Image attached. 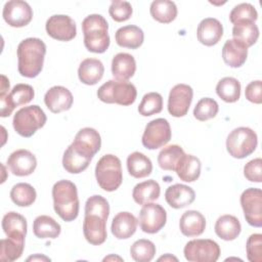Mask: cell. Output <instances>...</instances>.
Returning <instances> with one entry per match:
<instances>
[{
    "instance_id": "obj_1",
    "label": "cell",
    "mask_w": 262,
    "mask_h": 262,
    "mask_svg": "<svg viewBox=\"0 0 262 262\" xmlns=\"http://www.w3.org/2000/svg\"><path fill=\"white\" fill-rule=\"evenodd\" d=\"M110 215V205L106 199L99 194L87 199L83 221V233L86 241L94 246L103 244L107 237L106 221Z\"/></svg>"
},
{
    "instance_id": "obj_2",
    "label": "cell",
    "mask_w": 262,
    "mask_h": 262,
    "mask_svg": "<svg viewBox=\"0 0 262 262\" xmlns=\"http://www.w3.org/2000/svg\"><path fill=\"white\" fill-rule=\"evenodd\" d=\"M46 45L39 38H27L17 46V70L26 78L37 77L44 63Z\"/></svg>"
},
{
    "instance_id": "obj_3",
    "label": "cell",
    "mask_w": 262,
    "mask_h": 262,
    "mask_svg": "<svg viewBox=\"0 0 262 262\" xmlns=\"http://www.w3.org/2000/svg\"><path fill=\"white\" fill-rule=\"evenodd\" d=\"M52 199L54 211L63 221L70 222L78 217L80 203L75 183L66 179L54 183Z\"/></svg>"
},
{
    "instance_id": "obj_4",
    "label": "cell",
    "mask_w": 262,
    "mask_h": 262,
    "mask_svg": "<svg viewBox=\"0 0 262 262\" xmlns=\"http://www.w3.org/2000/svg\"><path fill=\"white\" fill-rule=\"evenodd\" d=\"M84 45L94 53H103L110 46L108 24L100 14H89L82 21Z\"/></svg>"
},
{
    "instance_id": "obj_5",
    "label": "cell",
    "mask_w": 262,
    "mask_h": 262,
    "mask_svg": "<svg viewBox=\"0 0 262 262\" xmlns=\"http://www.w3.org/2000/svg\"><path fill=\"white\" fill-rule=\"evenodd\" d=\"M95 177L98 185L105 191H115L123 181L121 161L117 156H102L95 167Z\"/></svg>"
},
{
    "instance_id": "obj_6",
    "label": "cell",
    "mask_w": 262,
    "mask_h": 262,
    "mask_svg": "<svg viewBox=\"0 0 262 262\" xmlns=\"http://www.w3.org/2000/svg\"><path fill=\"white\" fill-rule=\"evenodd\" d=\"M136 96V87L127 81L108 80L97 90V97L105 103L130 105L134 103Z\"/></svg>"
},
{
    "instance_id": "obj_7",
    "label": "cell",
    "mask_w": 262,
    "mask_h": 262,
    "mask_svg": "<svg viewBox=\"0 0 262 262\" xmlns=\"http://www.w3.org/2000/svg\"><path fill=\"white\" fill-rule=\"evenodd\" d=\"M47 121L44 111L39 105H29L18 110L13 117L12 125L15 132L23 137H31L42 128Z\"/></svg>"
},
{
    "instance_id": "obj_8",
    "label": "cell",
    "mask_w": 262,
    "mask_h": 262,
    "mask_svg": "<svg viewBox=\"0 0 262 262\" xmlns=\"http://www.w3.org/2000/svg\"><path fill=\"white\" fill-rule=\"evenodd\" d=\"M258 144L256 132L249 127H237L227 136L226 149L235 159H245L253 154Z\"/></svg>"
},
{
    "instance_id": "obj_9",
    "label": "cell",
    "mask_w": 262,
    "mask_h": 262,
    "mask_svg": "<svg viewBox=\"0 0 262 262\" xmlns=\"http://www.w3.org/2000/svg\"><path fill=\"white\" fill-rule=\"evenodd\" d=\"M183 254L190 262H215L220 256V247L213 239L196 238L186 243Z\"/></svg>"
},
{
    "instance_id": "obj_10",
    "label": "cell",
    "mask_w": 262,
    "mask_h": 262,
    "mask_svg": "<svg viewBox=\"0 0 262 262\" xmlns=\"http://www.w3.org/2000/svg\"><path fill=\"white\" fill-rule=\"evenodd\" d=\"M171 127L164 118L151 120L145 126L141 142L147 149H157L166 145L171 139Z\"/></svg>"
},
{
    "instance_id": "obj_11",
    "label": "cell",
    "mask_w": 262,
    "mask_h": 262,
    "mask_svg": "<svg viewBox=\"0 0 262 262\" xmlns=\"http://www.w3.org/2000/svg\"><path fill=\"white\" fill-rule=\"evenodd\" d=\"M241 206L246 221L254 227L262 226V191L260 188L250 187L241 195Z\"/></svg>"
},
{
    "instance_id": "obj_12",
    "label": "cell",
    "mask_w": 262,
    "mask_h": 262,
    "mask_svg": "<svg viewBox=\"0 0 262 262\" xmlns=\"http://www.w3.org/2000/svg\"><path fill=\"white\" fill-rule=\"evenodd\" d=\"M70 146L75 152L91 161L100 149L101 138L98 131L90 127H85L78 131Z\"/></svg>"
},
{
    "instance_id": "obj_13",
    "label": "cell",
    "mask_w": 262,
    "mask_h": 262,
    "mask_svg": "<svg viewBox=\"0 0 262 262\" xmlns=\"http://www.w3.org/2000/svg\"><path fill=\"white\" fill-rule=\"evenodd\" d=\"M138 222L143 232L150 234L157 233L167 222L166 210L159 204H145L139 212Z\"/></svg>"
},
{
    "instance_id": "obj_14",
    "label": "cell",
    "mask_w": 262,
    "mask_h": 262,
    "mask_svg": "<svg viewBox=\"0 0 262 262\" xmlns=\"http://www.w3.org/2000/svg\"><path fill=\"white\" fill-rule=\"evenodd\" d=\"M34 96L35 91L31 85L21 83L16 84L9 93L5 94L4 96H0V116L2 118L10 116L16 106L29 103L34 98Z\"/></svg>"
},
{
    "instance_id": "obj_15",
    "label": "cell",
    "mask_w": 262,
    "mask_h": 262,
    "mask_svg": "<svg viewBox=\"0 0 262 262\" xmlns=\"http://www.w3.org/2000/svg\"><path fill=\"white\" fill-rule=\"evenodd\" d=\"M193 97V90L189 85L177 84L169 93L168 112L175 118L184 117L189 110Z\"/></svg>"
},
{
    "instance_id": "obj_16",
    "label": "cell",
    "mask_w": 262,
    "mask_h": 262,
    "mask_svg": "<svg viewBox=\"0 0 262 262\" xmlns=\"http://www.w3.org/2000/svg\"><path fill=\"white\" fill-rule=\"evenodd\" d=\"M2 16L10 27L21 28L31 23L33 10L26 1L10 0L4 4Z\"/></svg>"
},
{
    "instance_id": "obj_17",
    "label": "cell",
    "mask_w": 262,
    "mask_h": 262,
    "mask_svg": "<svg viewBox=\"0 0 262 262\" xmlns=\"http://www.w3.org/2000/svg\"><path fill=\"white\" fill-rule=\"evenodd\" d=\"M47 34L57 41H71L77 35L74 19L66 14H54L50 16L45 25Z\"/></svg>"
},
{
    "instance_id": "obj_18",
    "label": "cell",
    "mask_w": 262,
    "mask_h": 262,
    "mask_svg": "<svg viewBox=\"0 0 262 262\" xmlns=\"http://www.w3.org/2000/svg\"><path fill=\"white\" fill-rule=\"evenodd\" d=\"M7 166L11 173L16 176H29L37 167V159L28 149H17L7 158Z\"/></svg>"
},
{
    "instance_id": "obj_19",
    "label": "cell",
    "mask_w": 262,
    "mask_h": 262,
    "mask_svg": "<svg viewBox=\"0 0 262 262\" xmlns=\"http://www.w3.org/2000/svg\"><path fill=\"white\" fill-rule=\"evenodd\" d=\"M73 101L72 92L63 86H53L44 95V102L47 108L54 114L70 110Z\"/></svg>"
},
{
    "instance_id": "obj_20",
    "label": "cell",
    "mask_w": 262,
    "mask_h": 262,
    "mask_svg": "<svg viewBox=\"0 0 262 262\" xmlns=\"http://www.w3.org/2000/svg\"><path fill=\"white\" fill-rule=\"evenodd\" d=\"M196 36L205 46L216 45L223 36L222 24L214 17L204 18L198 26Z\"/></svg>"
},
{
    "instance_id": "obj_21",
    "label": "cell",
    "mask_w": 262,
    "mask_h": 262,
    "mask_svg": "<svg viewBox=\"0 0 262 262\" xmlns=\"http://www.w3.org/2000/svg\"><path fill=\"white\" fill-rule=\"evenodd\" d=\"M195 199L194 190L185 184L176 183L169 186L165 192L167 204L174 209H182L192 204Z\"/></svg>"
},
{
    "instance_id": "obj_22",
    "label": "cell",
    "mask_w": 262,
    "mask_h": 262,
    "mask_svg": "<svg viewBox=\"0 0 262 262\" xmlns=\"http://www.w3.org/2000/svg\"><path fill=\"white\" fill-rule=\"evenodd\" d=\"M137 224L138 220L133 214L129 212H120L112 221V233L118 239H127L135 233Z\"/></svg>"
},
{
    "instance_id": "obj_23",
    "label": "cell",
    "mask_w": 262,
    "mask_h": 262,
    "mask_svg": "<svg viewBox=\"0 0 262 262\" xmlns=\"http://www.w3.org/2000/svg\"><path fill=\"white\" fill-rule=\"evenodd\" d=\"M248 56V47L236 39L227 40L222 48V58L230 68L242 67Z\"/></svg>"
},
{
    "instance_id": "obj_24",
    "label": "cell",
    "mask_w": 262,
    "mask_h": 262,
    "mask_svg": "<svg viewBox=\"0 0 262 262\" xmlns=\"http://www.w3.org/2000/svg\"><path fill=\"white\" fill-rule=\"evenodd\" d=\"M179 228L185 236L201 235L206 228V218L199 211L188 210L180 217Z\"/></svg>"
},
{
    "instance_id": "obj_25",
    "label": "cell",
    "mask_w": 262,
    "mask_h": 262,
    "mask_svg": "<svg viewBox=\"0 0 262 262\" xmlns=\"http://www.w3.org/2000/svg\"><path fill=\"white\" fill-rule=\"evenodd\" d=\"M136 71V61L133 55L120 52L113 57L112 74L118 81H128Z\"/></svg>"
},
{
    "instance_id": "obj_26",
    "label": "cell",
    "mask_w": 262,
    "mask_h": 262,
    "mask_svg": "<svg viewBox=\"0 0 262 262\" xmlns=\"http://www.w3.org/2000/svg\"><path fill=\"white\" fill-rule=\"evenodd\" d=\"M27 228V220L23 215L11 211L3 216L2 229L7 237L25 241Z\"/></svg>"
},
{
    "instance_id": "obj_27",
    "label": "cell",
    "mask_w": 262,
    "mask_h": 262,
    "mask_svg": "<svg viewBox=\"0 0 262 262\" xmlns=\"http://www.w3.org/2000/svg\"><path fill=\"white\" fill-rule=\"evenodd\" d=\"M104 73L103 63L96 58H86L82 60L78 69L79 80L86 85H95L98 83Z\"/></svg>"
},
{
    "instance_id": "obj_28",
    "label": "cell",
    "mask_w": 262,
    "mask_h": 262,
    "mask_svg": "<svg viewBox=\"0 0 262 262\" xmlns=\"http://www.w3.org/2000/svg\"><path fill=\"white\" fill-rule=\"evenodd\" d=\"M116 42L121 47L130 49H136L143 43L144 34L143 31L134 25H128L121 27L115 34Z\"/></svg>"
},
{
    "instance_id": "obj_29",
    "label": "cell",
    "mask_w": 262,
    "mask_h": 262,
    "mask_svg": "<svg viewBox=\"0 0 262 262\" xmlns=\"http://www.w3.org/2000/svg\"><path fill=\"white\" fill-rule=\"evenodd\" d=\"M175 172L177 176L185 182H193L201 175V161L192 156L184 154L178 161Z\"/></svg>"
},
{
    "instance_id": "obj_30",
    "label": "cell",
    "mask_w": 262,
    "mask_h": 262,
    "mask_svg": "<svg viewBox=\"0 0 262 262\" xmlns=\"http://www.w3.org/2000/svg\"><path fill=\"white\" fill-rule=\"evenodd\" d=\"M215 233L223 241H233L235 239L242 230V225L239 220L233 215H222L215 223Z\"/></svg>"
},
{
    "instance_id": "obj_31",
    "label": "cell",
    "mask_w": 262,
    "mask_h": 262,
    "mask_svg": "<svg viewBox=\"0 0 262 262\" xmlns=\"http://www.w3.org/2000/svg\"><path fill=\"white\" fill-rule=\"evenodd\" d=\"M233 39L244 43L247 47L253 46L259 38V29L255 21L250 19L237 20L232 28Z\"/></svg>"
},
{
    "instance_id": "obj_32",
    "label": "cell",
    "mask_w": 262,
    "mask_h": 262,
    "mask_svg": "<svg viewBox=\"0 0 262 262\" xmlns=\"http://www.w3.org/2000/svg\"><path fill=\"white\" fill-rule=\"evenodd\" d=\"M161 193L160 184L154 180H145L136 184L132 191V196L138 205H145L159 199Z\"/></svg>"
},
{
    "instance_id": "obj_33",
    "label": "cell",
    "mask_w": 262,
    "mask_h": 262,
    "mask_svg": "<svg viewBox=\"0 0 262 262\" xmlns=\"http://www.w3.org/2000/svg\"><path fill=\"white\" fill-rule=\"evenodd\" d=\"M127 169L132 177L144 178L150 175L152 171V164L149 158L144 154L134 151L127 158Z\"/></svg>"
},
{
    "instance_id": "obj_34",
    "label": "cell",
    "mask_w": 262,
    "mask_h": 262,
    "mask_svg": "<svg viewBox=\"0 0 262 262\" xmlns=\"http://www.w3.org/2000/svg\"><path fill=\"white\" fill-rule=\"evenodd\" d=\"M61 231L59 223L47 215L38 216L33 223V232L39 238H56Z\"/></svg>"
},
{
    "instance_id": "obj_35",
    "label": "cell",
    "mask_w": 262,
    "mask_h": 262,
    "mask_svg": "<svg viewBox=\"0 0 262 262\" xmlns=\"http://www.w3.org/2000/svg\"><path fill=\"white\" fill-rule=\"evenodd\" d=\"M150 15L154 19L162 24H169L177 16V6L173 1L156 0L149 7Z\"/></svg>"
},
{
    "instance_id": "obj_36",
    "label": "cell",
    "mask_w": 262,
    "mask_h": 262,
    "mask_svg": "<svg viewBox=\"0 0 262 262\" xmlns=\"http://www.w3.org/2000/svg\"><path fill=\"white\" fill-rule=\"evenodd\" d=\"M216 93L225 102H235L241 96V83L233 77H224L217 83Z\"/></svg>"
},
{
    "instance_id": "obj_37",
    "label": "cell",
    "mask_w": 262,
    "mask_h": 262,
    "mask_svg": "<svg viewBox=\"0 0 262 262\" xmlns=\"http://www.w3.org/2000/svg\"><path fill=\"white\" fill-rule=\"evenodd\" d=\"M36 190L35 188L25 182L16 183L12 186L10 190V199L11 201L19 207H29L34 204L36 201Z\"/></svg>"
},
{
    "instance_id": "obj_38",
    "label": "cell",
    "mask_w": 262,
    "mask_h": 262,
    "mask_svg": "<svg viewBox=\"0 0 262 262\" xmlns=\"http://www.w3.org/2000/svg\"><path fill=\"white\" fill-rule=\"evenodd\" d=\"M184 154L185 152L180 145L171 144L165 146L158 155V164L163 170L175 171V167L179 159Z\"/></svg>"
},
{
    "instance_id": "obj_39",
    "label": "cell",
    "mask_w": 262,
    "mask_h": 262,
    "mask_svg": "<svg viewBox=\"0 0 262 262\" xmlns=\"http://www.w3.org/2000/svg\"><path fill=\"white\" fill-rule=\"evenodd\" d=\"M0 260L12 262L20 258L25 248V241L15 238H3L0 242Z\"/></svg>"
},
{
    "instance_id": "obj_40",
    "label": "cell",
    "mask_w": 262,
    "mask_h": 262,
    "mask_svg": "<svg viewBox=\"0 0 262 262\" xmlns=\"http://www.w3.org/2000/svg\"><path fill=\"white\" fill-rule=\"evenodd\" d=\"M130 255L136 262H149L156 255V246L149 239H137L130 248Z\"/></svg>"
},
{
    "instance_id": "obj_41",
    "label": "cell",
    "mask_w": 262,
    "mask_h": 262,
    "mask_svg": "<svg viewBox=\"0 0 262 262\" xmlns=\"http://www.w3.org/2000/svg\"><path fill=\"white\" fill-rule=\"evenodd\" d=\"M90 160L85 159L75 152L69 145L62 157V167L63 169L72 174H79L86 170L90 164Z\"/></svg>"
},
{
    "instance_id": "obj_42",
    "label": "cell",
    "mask_w": 262,
    "mask_h": 262,
    "mask_svg": "<svg viewBox=\"0 0 262 262\" xmlns=\"http://www.w3.org/2000/svg\"><path fill=\"white\" fill-rule=\"evenodd\" d=\"M163 110V97L158 92H148L143 95L139 105L138 113L143 117H149L161 113Z\"/></svg>"
},
{
    "instance_id": "obj_43",
    "label": "cell",
    "mask_w": 262,
    "mask_h": 262,
    "mask_svg": "<svg viewBox=\"0 0 262 262\" xmlns=\"http://www.w3.org/2000/svg\"><path fill=\"white\" fill-rule=\"evenodd\" d=\"M218 111L219 105L215 99L204 97L196 102L193 108V116L196 120L204 122L216 117Z\"/></svg>"
},
{
    "instance_id": "obj_44",
    "label": "cell",
    "mask_w": 262,
    "mask_h": 262,
    "mask_svg": "<svg viewBox=\"0 0 262 262\" xmlns=\"http://www.w3.org/2000/svg\"><path fill=\"white\" fill-rule=\"evenodd\" d=\"M258 18V13L255 7L250 3H241L235 5L229 13L230 23L234 24L237 20L250 19L256 21Z\"/></svg>"
},
{
    "instance_id": "obj_45",
    "label": "cell",
    "mask_w": 262,
    "mask_h": 262,
    "mask_svg": "<svg viewBox=\"0 0 262 262\" xmlns=\"http://www.w3.org/2000/svg\"><path fill=\"white\" fill-rule=\"evenodd\" d=\"M108 13L115 21L122 23L131 17L133 8L128 1H113L110 5Z\"/></svg>"
},
{
    "instance_id": "obj_46",
    "label": "cell",
    "mask_w": 262,
    "mask_h": 262,
    "mask_svg": "<svg viewBox=\"0 0 262 262\" xmlns=\"http://www.w3.org/2000/svg\"><path fill=\"white\" fill-rule=\"evenodd\" d=\"M247 258L250 262H262V234H251L246 244Z\"/></svg>"
},
{
    "instance_id": "obj_47",
    "label": "cell",
    "mask_w": 262,
    "mask_h": 262,
    "mask_svg": "<svg viewBox=\"0 0 262 262\" xmlns=\"http://www.w3.org/2000/svg\"><path fill=\"white\" fill-rule=\"evenodd\" d=\"M244 176L251 182L262 181V160L256 158L248 162L244 167Z\"/></svg>"
},
{
    "instance_id": "obj_48",
    "label": "cell",
    "mask_w": 262,
    "mask_h": 262,
    "mask_svg": "<svg viewBox=\"0 0 262 262\" xmlns=\"http://www.w3.org/2000/svg\"><path fill=\"white\" fill-rule=\"evenodd\" d=\"M261 89H262V83L260 80L252 81L250 82L245 90V96L246 98L256 104H260L262 102V96H261Z\"/></svg>"
},
{
    "instance_id": "obj_49",
    "label": "cell",
    "mask_w": 262,
    "mask_h": 262,
    "mask_svg": "<svg viewBox=\"0 0 262 262\" xmlns=\"http://www.w3.org/2000/svg\"><path fill=\"white\" fill-rule=\"evenodd\" d=\"M1 90H0V96H4L6 94V92L9 90V81L8 79L2 75L1 76Z\"/></svg>"
},
{
    "instance_id": "obj_50",
    "label": "cell",
    "mask_w": 262,
    "mask_h": 262,
    "mask_svg": "<svg viewBox=\"0 0 262 262\" xmlns=\"http://www.w3.org/2000/svg\"><path fill=\"white\" fill-rule=\"evenodd\" d=\"M27 261H50V258L44 256V255H40V254H37V255H34V256H31L27 259Z\"/></svg>"
},
{
    "instance_id": "obj_51",
    "label": "cell",
    "mask_w": 262,
    "mask_h": 262,
    "mask_svg": "<svg viewBox=\"0 0 262 262\" xmlns=\"http://www.w3.org/2000/svg\"><path fill=\"white\" fill-rule=\"evenodd\" d=\"M161 260H164V261H167V260H175V261H177V258L174 257V256H171L170 254H167L166 256L160 257V258H159V261H161Z\"/></svg>"
},
{
    "instance_id": "obj_52",
    "label": "cell",
    "mask_w": 262,
    "mask_h": 262,
    "mask_svg": "<svg viewBox=\"0 0 262 262\" xmlns=\"http://www.w3.org/2000/svg\"><path fill=\"white\" fill-rule=\"evenodd\" d=\"M116 260V259H118L119 261H122L123 259L121 258V257H118V256H114V255H111V256H107V257H105L104 259H103V261H107V260Z\"/></svg>"
}]
</instances>
